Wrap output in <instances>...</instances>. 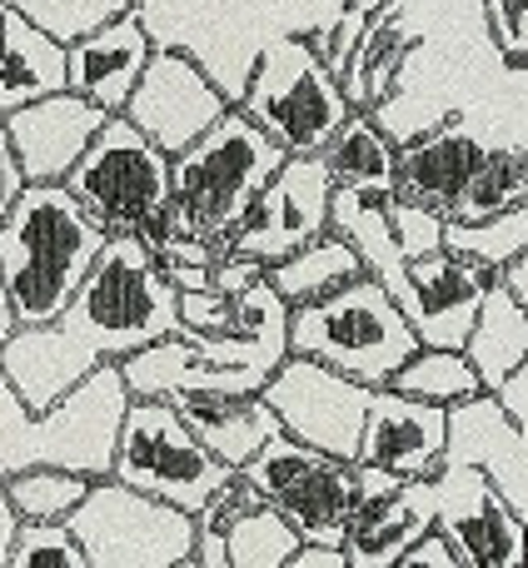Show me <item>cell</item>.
Listing matches in <instances>:
<instances>
[{"label":"cell","instance_id":"cell-1","mask_svg":"<svg viewBox=\"0 0 528 568\" xmlns=\"http://www.w3.org/2000/svg\"><path fill=\"white\" fill-rule=\"evenodd\" d=\"M175 329V284L160 255L140 235H105L70 304L50 324H20L0 349V369L30 409H45L95 364H120Z\"/></svg>","mask_w":528,"mask_h":568},{"label":"cell","instance_id":"cell-2","mask_svg":"<svg viewBox=\"0 0 528 568\" xmlns=\"http://www.w3.org/2000/svg\"><path fill=\"white\" fill-rule=\"evenodd\" d=\"M284 354H290V304L260 275L235 294L230 324L165 334V339L125 354L120 374H125L130 394H160V399L190 389L260 394Z\"/></svg>","mask_w":528,"mask_h":568},{"label":"cell","instance_id":"cell-3","mask_svg":"<svg viewBox=\"0 0 528 568\" xmlns=\"http://www.w3.org/2000/svg\"><path fill=\"white\" fill-rule=\"evenodd\" d=\"M105 230L60 180H30L0 215V280L20 324H50L90 275Z\"/></svg>","mask_w":528,"mask_h":568},{"label":"cell","instance_id":"cell-4","mask_svg":"<svg viewBox=\"0 0 528 568\" xmlns=\"http://www.w3.org/2000/svg\"><path fill=\"white\" fill-rule=\"evenodd\" d=\"M284 150L245 115L230 105L205 135L170 155V205L160 215L155 235H200L225 250V235L250 215L264 180L280 170Z\"/></svg>","mask_w":528,"mask_h":568},{"label":"cell","instance_id":"cell-5","mask_svg":"<svg viewBox=\"0 0 528 568\" xmlns=\"http://www.w3.org/2000/svg\"><path fill=\"white\" fill-rule=\"evenodd\" d=\"M125 404L130 389L115 359L95 364L45 409H30L0 369V479L30 469V464H60L85 479H105Z\"/></svg>","mask_w":528,"mask_h":568},{"label":"cell","instance_id":"cell-6","mask_svg":"<svg viewBox=\"0 0 528 568\" xmlns=\"http://www.w3.org/2000/svg\"><path fill=\"white\" fill-rule=\"evenodd\" d=\"M414 349H419V334L404 320L399 300L369 270L319 300L290 304V354H309L369 389L389 384V374Z\"/></svg>","mask_w":528,"mask_h":568},{"label":"cell","instance_id":"cell-7","mask_svg":"<svg viewBox=\"0 0 528 568\" xmlns=\"http://www.w3.org/2000/svg\"><path fill=\"white\" fill-rule=\"evenodd\" d=\"M235 105L284 155H319L334 130L344 125V115L354 110L339 75L324 65V55L304 30L264 40L245 70Z\"/></svg>","mask_w":528,"mask_h":568},{"label":"cell","instance_id":"cell-8","mask_svg":"<svg viewBox=\"0 0 528 568\" xmlns=\"http://www.w3.org/2000/svg\"><path fill=\"white\" fill-rule=\"evenodd\" d=\"M60 185L85 205V215L105 235L145 240L155 235L170 205V155L115 110V115H105V125L95 130V140L65 170Z\"/></svg>","mask_w":528,"mask_h":568},{"label":"cell","instance_id":"cell-9","mask_svg":"<svg viewBox=\"0 0 528 568\" xmlns=\"http://www.w3.org/2000/svg\"><path fill=\"white\" fill-rule=\"evenodd\" d=\"M90 568H185L195 549V514L130 489L120 479H90L85 499L65 514Z\"/></svg>","mask_w":528,"mask_h":568},{"label":"cell","instance_id":"cell-10","mask_svg":"<svg viewBox=\"0 0 528 568\" xmlns=\"http://www.w3.org/2000/svg\"><path fill=\"white\" fill-rule=\"evenodd\" d=\"M230 464H220L205 444L195 439L180 409L160 394H130L125 414H120L115 434V459H110V479L145 489L155 499L175 504V509L195 514L220 484L230 479Z\"/></svg>","mask_w":528,"mask_h":568},{"label":"cell","instance_id":"cell-11","mask_svg":"<svg viewBox=\"0 0 528 568\" xmlns=\"http://www.w3.org/2000/svg\"><path fill=\"white\" fill-rule=\"evenodd\" d=\"M240 474L255 484V494L270 509H280L299 529V539H344V519L354 509V459H334V454L290 439L280 429L274 439L260 444L255 459Z\"/></svg>","mask_w":528,"mask_h":568},{"label":"cell","instance_id":"cell-12","mask_svg":"<svg viewBox=\"0 0 528 568\" xmlns=\"http://www.w3.org/2000/svg\"><path fill=\"white\" fill-rule=\"evenodd\" d=\"M264 404L280 414V429L299 444L354 459L364 434V409H369V384L309 359V354H284L274 374L264 379Z\"/></svg>","mask_w":528,"mask_h":568},{"label":"cell","instance_id":"cell-13","mask_svg":"<svg viewBox=\"0 0 528 568\" xmlns=\"http://www.w3.org/2000/svg\"><path fill=\"white\" fill-rule=\"evenodd\" d=\"M434 529L469 568H528V519L469 459H444L434 474Z\"/></svg>","mask_w":528,"mask_h":568},{"label":"cell","instance_id":"cell-14","mask_svg":"<svg viewBox=\"0 0 528 568\" xmlns=\"http://www.w3.org/2000/svg\"><path fill=\"white\" fill-rule=\"evenodd\" d=\"M225 110H230V95L205 70V60L185 45L155 40V50H150L145 70H140V80L120 115L145 130L165 155H175V150H185L195 135H205Z\"/></svg>","mask_w":528,"mask_h":568},{"label":"cell","instance_id":"cell-15","mask_svg":"<svg viewBox=\"0 0 528 568\" xmlns=\"http://www.w3.org/2000/svg\"><path fill=\"white\" fill-rule=\"evenodd\" d=\"M329 200L334 180L319 155H284L280 170L264 180L250 215L225 235V250L270 265V260L290 255L304 240L329 230Z\"/></svg>","mask_w":528,"mask_h":568},{"label":"cell","instance_id":"cell-16","mask_svg":"<svg viewBox=\"0 0 528 568\" xmlns=\"http://www.w3.org/2000/svg\"><path fill=\"white\" fill-rule=\"evenodd\" d=\"M434 524V479H404L394 469L354 459V509L344 519L349 568H399L404 549Z\"/></svg>","mask_w":528,"mask_h":568},{"label":"cell","instance_id":"cell-17","mask_svg":"<svg viewBox=\"0 0 528 568\" xmlns=\"http://www.w3.org/2000/svg\"><path fill=\"white\" fill-rule=\"evenodd\" d=\"M449 449V409L429 399L379 384L369 389V409H364V434L354 459L394 469L404 479H434Z\"/></svg>","mask_w":528,"mask_h":568},{"label":"cell","instance_id":"cell-18","mask_svg":"<svg viewBox=\"0 0 528 568\" xmlns=\"http://www.w3.org/2000/svg\"><path fill=\"white\" fill-rule=\"evenodd\" d=\"M110 110H100L95 100L75 95V90H50L40 100L6 110V135L16 150L26 180H65V170L85 155V145L95 140V130L105 125Z\"/></svg>","mask_w":528,"mask_h":568},{"label":"cell","instance_id":"cell-19","mask_svg":"<svg viewBox=\"0 0 528 568\" xmlns=\"http://www.w3.org/2000/svg\"><path fill=\"white\" fill-rule=\"evenodd\" d=\"M489 284L494 270L474 265V260L454 255V250H434V255L409 260V290H404L399 310L414 324L419 344L464 349V334H469Z\"/></svg>","mask_w":528,"mask_h":568},{"label":"cell","instance_id":"cell-20","mask_svg":"<svg viewBox=\"0 0 528 568\" xmlns=\"http://www.w3.org/2000/svg\"><path fill=\"white\" fill-rule=\"evenodd\" d=\"M484 145L469 115H449L439 125L419 130V135L399 140V155H394V200H409V205L439 210L449 220L454 195L464 190V180L474 175Z\"/></svg>","mask_w":528,"mask_h":568},{"label":"cell","instance_id":"cell-21","mask_svg":"<svg viewBox=\"0 0 528 568\" xmlns=\"http://www.w3.org/2000/svg\"><path fill=\"white\" fill-rule=\"evenodd\" d=\"M155 36H150V20L140 16V0L130 10H120L115 20H105L100 30L70 40L65 45V85L75 95L95 100L100 110H125L130 90H135L140 70H145Z\"/></svg>","mask_w":528,"mask_h":568},{"label":"cell","instance_id":"cell-22","mask_svg":"<svg viewBox=\"0 0 528 568\" xmlns=\"http://www.w3.org/2000/svg\"><path fill=\"white\" fill-rule=\"evenodd\" d=\"M180 419L195 429V439L230 469H245L264 439L280 434V414L264 404V394H220V389H190L170 394Z\"/></svg>","mask_w":528,"mask_h":568},{"label":"cell","instance_id":"cell-23","mask_svg":"<svg viewBox=\"0 0 528 568\" xmlns=\"http://www.w3.org/2000/svg\"><path fill=\"white\" fill-rule=\"evenodd\" d=\"M50 90H65V45L0 0V115Z\"/></svg>","mask_w":528,"mask_h":568},{"label":"cell","instance_id":"cell-24","mask_svg":"<svg viewBox=\"0 0 528 568\" xmlns=\"http://www.w3.org/2000/svg\"><path fill=\"white\" fill-rule=\"evenodd\" d=\"M394 155H399V140L374 120V110H349L329 145L319 150L334 185L369 190V195H394Z\"/></svg>","mask_w":528,"mask_h":568},{"label":"cell","instance_id":"cell-25","mask_svg":"<svg viewBox=\"0 0 528 568\" xmlns=\"http://www.w3.org/2000/svg\"><path fill=\"white\" fill-rule=\"evenodd\" d=\"M464 354L479 369L484 389H499L504 374H514L528 359V310L499 280L484 290L479 314H474L469 334H464Z\"/></svg>","mask_w":528,"mask_h":568},{"label":"cell","instance_id":"cell-26","mask_svg":"<svg viewBox=\"0 0 528 568\" xmlns=\"http://www.w3.org/2000/svg\"><path fill=\"white\" fill-rule=\"evenodd\" d=\"M354 275H364V260L339 230H324V235L304 240L299 250H290V255L264 265V280L274 284V294H280L284 304L319 300V294L339 290V284Z\"/></svg>","mask_w":528,"mask_h":568},{"label":"cell","instance_id":"cell-27","mask_svg":"<svg viewBox=\"0 0 528 568\" xmlns=\"http://www.w3.org/2000/svg\"><path fill=\"white\" fill-rule=\"evenodd\" d=\"M524 200H528V145L489 140L479 165H474V175L464 180V190L454 195L449 220H484L509 205H524Z\"/></svg>","mask_w":528,"mask_h":568},{"label":"cell","instance_id":"cell-28","mask_svg":"<svg viewBox=\"0 0 528 568\" xmlns=\"http://www.w3.org/2000/svg\"><path fill=\"white\" fill-rule=\"evenodd\" d=\"M389 384L394 389H404V394H414V399L444 404V409H454V404L484 394V379H479V369L469 364V354L444 349V344H419V349H414L409 359L389 374Z\"/></svg>","mask_w":528,"mask_h":568},{"label":"cell","instance_id":"cell-29","mask_svg":"<svg viewBox=\"0 0 528 568\" xmlns=\"http://www.w3.org/2000/svg\"><path fill=\"white\" fill-rule=\"evenodd\" d=\"M444 250H454V255L474 260L484 270H504L514 255L528 250V200L484 220H444Z\"/></svg>","mask_w":528,"mask_h":568},{"label":"cell","instance_id":"cell-30","mask_svg":"<svg viewBox=\"0 0 528 568\" xmlns=\"http://www.w3.org/2000/svg\"><path fill=\"white\" fill-rule=\"evenodd\" d=\"M294 549H299V529L280 509H270L264 499L225 524L230 568H284Z\"/></svg>","mask_w":528,"mask_h":568},{"label":"cell","instance_id":"cell-31","mask_svg":"<svg viewBox=\"0 0 528 568\" xmlns=\"http://www.w3.org/2000/svg\"><path fill=\"white\" fill-rule=\"evenodd\" d=\"M16 504L20 519H65L80 499H85L90 479L75 469H60V464H30V469L0 479Z\"/></svg>","mask_w":528,"mask_h":568},{"label":"cell","instance_id":"cell-32","mask_svg":"<svg viewBox=\"0 0 528 568\" xmlns=\"http://www.w3.org/2000/svg\"><path fill=\"white\" fill-rule=\"evenodd\" d=\"M10 6H16L26 20H35L50 40L70 45V40L100 30L105 20H115L120 10H130L135 0H10Z\"/></svg>","mask_w":528,"mask_h":568},{"label":"cell","instance_id":"cell-33","mask_svg":"<svg viewBox=\"0 0 528 568\" xmlns=\"http://www.w3.org/2000/svg\"><path fill=\"white\" fill-rule=\"evenodd\" d=\"M10 568H90L65 519H20Z\"/></svg>","mask_w":528,"mask_h":568},{"label":"cell","instance_id":"cell-34","mask_svg":"<svg viewBox=\"0 0 528 568\" xmlns=\"http://www.w3.org/2000/svg\"><path fill=\"white\" fill-rule=\"evenodd\" d=\"M389 210V230L399 240V255L404 260H419V255H434L444 250V215L439 210H424V205H409V200H384Z\"/></svg>","mask_w":528,"mask_h":568},{"label":"cell","instance_id":"cell-35","mask_svg":"<svg viewBox=\"0 0 528 568\" xmlns=\"http://www.w3.org/2000/svg\"><path fill=\"white\" fill-rule=\"evenodd\" d=\"M504 65H528V0H479Z\"/></svg>","mask_w":528,"mask_h":568},{"label":"cell","instance_id":"cell-36","mask_svg":"<svg viewBox=\"0 0 528 568\" xmlns=\"http://www.w3.org/2000/svg\"><path fill=\"white\" fill-rule=\"evenodd\" d=\"M399 568H469V564L459 559V549L449 544V534L434 529V524H429V529H424L419 539H414L409 549H404Z\"/></svg>","mask_w":528,"mask_h":568},{"label":"cell","instance_id":"cell-37","mask_svg":"<svg viewBox=\"0 0 528 568\" xmlns=\"http://www.w3.org/2000/svg\"><path fill=\"white\" fill-rule=\"evenodd\" d=\"M489 394L499 399V409L514 419V429H519L524 439H528V359H524L514 374H504L499 389H489Z\"/></svg>","mask_w":528,"mask_h":568},{"label":"cell","instance_id":"cell-38","mask_svg":"<svg viewBox=\"0 0 528 568\" xmlns=\"http://www.w3.org/2000/svg\"><path fill=\"white\" fill-rule=\"evenodd\" d=\"M26 170H20L16 150H10V135H6V120H0V215H6L10 205H16V195L26 190Z\"/></svg>","mask_w":528,"mask_h":568},{"label":"cell","instance_id":"cell-39","mask_svg":"<svg viewBox=\"0 0 528 568\" xmlns=\"http://www.w3.org/2000/svg\"><path fill=\"white\" fill-rule=\"evenodd\" d=\"M284 568H349L344 559V544H314V539H299V549L290 554Z\"/></svg>","mask_w":528,"mask_h":568},{"label":"cell","instance_id":"cell-40","mask_svg":"<svg viewBox=\"0 0 528 568\" xmlns=\"http://www.w3.org/2000/svg\"><path fill=\"white\" fill-rule=\"evenodd\" d=\"M16 534H20V514L10 504L6 484H0V568H10V549H16Z\"/></svg>","mask_w":528,"mask_h":568},{"label":"cell","instance_id":"cell-41","mask_svg":"<svg viewBox=\"0 0 528 568\" xmlns=\"http://www.w3.org/2000/svg\"><path fill=\"white\" fill-rule=\"evenodd\" d=\"M494 280H499L504 290H509L514 300H519L524 310H528V250H524V255H514L504 270H494Z\"/></svg>","mask_w":528,"mask_h":568},{"label":"cell","instance_id":"cell-42","mask_svg":"<svg viewBox=\"0 0 528 568\" xmlns=\"http://www.w3.org/2000/svg\"><path fill=\"white\" fill-rule=\"evenodd\" d=\"M20 329V320H16V304H10V290H6V280H0V349H6V339Z\"/></svg>","mask_w":528,"mask_h":568}]
</instances>
